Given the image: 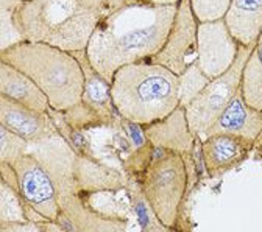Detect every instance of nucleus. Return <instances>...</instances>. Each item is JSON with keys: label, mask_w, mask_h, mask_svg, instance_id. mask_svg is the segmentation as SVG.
Here are the masks:
<instances>
[{"label": "nucleus", "mask_w": 262, "mask_h": 232, "mask_svg": "<svg viewBox=\"0 0 262 232\" xmlns=\"http://www.w3.org/2000/svg\"><path fill=\"white\" fill-rule=\"evenodd\" d=\"M231 0H190L192 13L199 24L222 20Z\"/></svg>", "instance_id": "nucleus-24"}, {"label": "nucleus", "mask_w": 262, "mask_h": 232, "mask_svg": "<svg viewBox=\"0 0 262 232\" xmlns=\"http://www.w3.org/2000/svg\"><path fill=\"white\" fill-rule=\"evenodd\" d=\"M36 212H33L28 204L24 201L20 193L0 181V224L17 223V221H35L39 218Z\"/></svg>", "instance_id": "nucleus-19"}, {"label": "nucleus", "mask_w": 262, "mask_h": 232, "mask_svg": "<svg viewBox=\"0 0 262 232\" xmlns=\"http://www.w3.org/2000/svg\"><path fill=\"white\" fill-rule=\"evenodd\" d=\"M211 78L203 74L196 61L190 62L187 69L178 75V86H180V106L187 108L193 98L199 95L208 84Z\"/></svg>", "instance_id": "nucleus-20"}, {"label": "nucleus", "mask_w": 262, "mask_h": 232, "mask_svg": "<svg viewBox=\"0 0 262 232\" xmlns=\"http://www.w3.org/2000/svg\"><path fill=\"white\" fill-rule=\"evenodd\" d=\"M49 172L59 204L55 224L62 232H123L128 220L119 214H106L92 206L97 193L126 192L125 175L94 156L75 151L61 136L30 145Z\"/></svg>", "instance_id": "nucleus-1"}, {"label": "nucleus", "mask_w": 262, "mask_h": 232, "mask_svg": "<svg viewBox=\"0 0 262 232\" xmlns=\"http://www.w3.org/2000/svg\"><path fill=\"white\" fill-rule=\"evenodd\" d=\"M196 30L199 22L192 13L190 0H181L166 42L147 61L181 75L190 62L196 61Z\"/></svg>", "instance_id": "nucleus-8"}, {"label": "nucleus", "mask_w": 262, "mask_h": 232, "mask_svg": "<svg viewBox=\"0 0 262 232\" xmlns=\"http://www.w3.org/2000/svg\"><path fill=\"white\" fill-rule=\"evenodd\" d=\"M19 2H27V0H19Z\"/></svg>", "instance_id": "nucleus-27"}, {"label": "nucleus", "mask_w": 262, "mask_h": 232, "mask_svg": "<svg viewBox=\"0 0 262 232\" xmlns=\"http://www.w3.org/2000/svg\"><path fill=\"white\" fill-rule=\"evenodd\" d=\"M239 44L229 33L225 20L199 24L196 30V62L211 80L225 74L237 58Z\"/></svg>", "instance_id": "nucleus-10"}, {"label": "nucleus", "mask_w": 262, "mask_h": 232, "mask_svg": "<svg viewBox=\"0 0 262 232\" xmlns=\"http://www.w3.org/2000/svg\"><path fill=\"white\" fill-rule=\"evenodd\" d=\"M0 125L24 137L30 145L59 136L50 112L27 108L4 95H0Z\"/></svg>", "instance_id": "nucleus-11"}, {"label": "nucleus", "mask_w": 262, "mask_h": 232, "mask_svg": "<svg viewBox=\"0 0 262 232\" xmlns=\"http://www.w3.org/2000/svg\"><path fill=\"white\" fill-rule=\"evenodd\" d=\"M111 95L122 119L150 125L166 119L180 106L178 75L148 61L126 64L111 80Z\"/></svg>", "instance_id": "nucleus-5"}, {"label": "nucleus", "mask_w": 262, "mask_h": 232, "mask_svg": "<svg viewBox=\"0 0 262 232\" xmlns=\"http://www.w3.org/2000/svg\"><path fill=\"white\" fill-rule=\"evenodd\" d=\"M28 150L30 144L24 137L14 134L13 131L0 125V162L13 164Z\"/></svg>", "instance_id": "nucleus-23"}, {"label": "nucleus", "mask_w": 262, "mask_h": 232, "mask_svg": "<svg viewBox=\"0 0 262 232\" xmlns=\"http://www.w3.org/2000/svg\"><path fill=\"white\" fill-rule=\"evenodd\" d=\"M59 114L66 123H69L72 128H77L80 131H86V129L98 128V126H108L100 114H97L94 109H91L83 102H80L74 108L64 111V112H59Z\"/></svg>", "instance_id": "nucleus-22"}, {"label": "nucleus", "mask_w": 262, "mask_h": 232, "mask_svg": "<svg viewBox=\"0 0 262 232\" xmlns=\"http://www.w3.org/2000/svg\"><path fill=\"white\" fill-rule=\"evenodd\" d=\"M254 47H239V53L233 65L225 74L211 80L209 84L196 95L186 108V117L190 131L195 136L203 137L214 125L217 117L241 90V80L244 65Z\"/></svg>", "instance_id": "nucleus-7"}, {"label": "nucleus", "mask_w": 262, "mask_h": 232, "mask_svg": "<svg viewBox=\"0 0 262 232\" xmlns=\"http://www.w3.org/2000/svg\"><path fill=\"white\" fill-rule=\"evenodd\" d=\"M119 128L123 131V134H125L131 150L142 148L148 142V139L145 136L144 125H141V123H136V122H131V120H126V119L120 117Z\"/></svg>", "instance_id": "nucleus-25"}, {"label": "nucleus", "mask_w": 262, "mask_h": 232, "mask_svg": "<svg viewBox=\"0 0 262 232\" xmlns=\"http://www.w3.org/2000/svg\"><path fill=\"white\" fill-rule=\"evenodd\" d=\"M19 184V193L28 207L47 221H56L59 215V204L53 181L41 164V160L30 150L11 164Z\"/></svg>", "instance_id": "nucleus-9"}, {"label": "nucleus", "mask_w": 262, "mask_h": 232, "mask_svg": "<svg viewBox=\"0 0 262 232\" xmlns=\"http://www.w3.org/2000/svg\"><path fill=\"white\" fill-rule=\"evenodd\" d=\"M262 131V111H256L250 108L242 98L241 90L234 95V98L225 111L217 117L214 125L206 131V136L211 134H233L241 136L250 141H256Z\"/></svg>", "instance_id": "nucleus-14"}, {"label": "nucleus", "mask_w": 262, "mask_h": 232, "mask_svg": "<svg viewBox=\"0 0 262 232\" xmlns=\"http://www.w3.org/2000/svg\"><path fill=\"white\" fill-rule=\"evenodd\" d=\"M254 150V142L233 134H211L202 141V156L208 178L219 179L236 170Z\"/></svg>", "instance_id": "nucleus-12"}, {"label": "nucleus", "mask_w": 262, "mask_h": 232, "mask_svg": "<svg viewBox=\"0 0 262 232\" xmlns=\"http://www.w3.org/2000/svg\"><path fill=\"white\" fill-rule=\"evenodd\" d=\"M144 129L148 142L155 148H167L184 154H193L196 136L189 128L184 108L178 106L166 119L144 125Z\"/></svg>", "instance_id": "nucleus-13"}, {"label": "nucleus", "mask_w": 262, "mask_h": 232, "mask_svg": "<svg viewBox=\"0 0 262 232\" xmlns=\"http://www.w3.org/2000/svg\"><path fill=\"white\" fill-rule=\"evenodd\" d=\"M223 20L239 45L256 47L262 31V0H231Z\"/></svg>", "instance_id": "nucleus-17"}, {"label": "nucleus", "mask_w": 262, "mask_h": 232, "mask_svg": "<svg viewBox=\"0 0 262 232\" xmlns=\"http://www.w3.org/2000/svg\"><path fill=\"white\" fill-rule=\"evenodd\" d=\"M0 95L41 112L52 111L50 102L42 89L30 77L5 61H0Z\"/></svg>", "instance_id": "nucleus-16"}, {"label": "nucleus", "mask_w": 262, "mask_h": 232, "mask_svg": "<svg viewBox=\"0 0 262 232\" xmlns=\"http://www.w3.org/2000/svg\"><path fill=\"white\" fill-rule=\"evenodd\" d=\"M177 7L151 8L117 2L91 36L86 49L91 65L111 81L122 65L147 61L166 42Z\"/></svg>", "instance_id": "nucleus-2"}, {"label": "nucleus", "mask_w": 262, "mask_h": 232, "mask_svg": "<svg viewBox=\"0 0 262 232\" xmlns=\"http://www.w3.org/2000/svg\"><path fill=\"white\" fill-rule=\"evenodd\" d=\"M0 61L35 81L47 95L53 111L64 112L81 102L84 72L74 53L46 42L19 41L0 50Z\"/></svg>", "instance_id": "nucleus-6"}, {"label": "nucleus", "mask_w": 262, "mask_h": 232, "mask_svg": "<svg viewBox=\"0 0 262 232\" xmlns=\"http://www.w3.org/2000/svg\"><path fill=\"white\" fill-rule=\"evenodd\" d=\"M78 61L81 62V67L84 72V86L81 102L94 109L97 114H100L108 126H116L120 122V115L116 111L111 95V81L106 80L103 75L98 74L92 65L86 55V52L74 53Z\"/></svg>", "instance_id": "nucleus-15"}, {"label": "nucleus", "mask_w": 262, "mask_h": 232, "mask_svg": "<svg viewBox=\"0 0 262 232\" xmlns=\"http://www.w3.org/2000/svg\"><path fill=\"white\" fill-rule=\"evenodd\" d=\"M120 0H27L13 4L20 41L46 42L69 53L86 52L92 33Z\"/></svg>", "instance_id": "nucleus-3"}, {"label": "nucleus", "mask_w": 262, "mask_h": 232, "mask_svg": "<svg viewBox=\"0 0 262 232\" xmlns=\"http://www.w3.org/2000/svg\"><path fill=\"white\" fill-rule=\"evenodd\" d=\"M125 5H135V7H177L181 0H122Z\"/></svg>", "instance_id": "nucleus-26"}, {"label": "nucleus", "mask_w": 262, "mask_h": 232, "mask_svg": "<svg viewBox=\"0 0 262 232\" xmlns=\"http://www.w3.org/2000/svg\"><path fill=\"white\" fill-rule=\"evenodd\" d=\"M193 154L155 148L145 167L128 182L138 187L169 230H181L190 196L200 181Z\"/></svg>", "instance_id": "nucleus-4"}, {"label": "nucleus", "mask_w": 262, "mask_h": 232, "mask_svg": "<svg viewBox=\"0 0 262 232\" xmlns=\"http://www.w3.org/2000/svg\"><path fill=\"white\" fill-rule=\"evenodd\" d=\"M241 94L244 102L250 108L262 111V61L256 47L253 49L244 65Z\"/></svg>", "instance_id": "nucleus-18"}, {"label": "nucleus", "mask_w": 262, "mask_h": 232, "mask_svg": "<svg viewBox=\"0 0 262 232\" xmlns=\"http://www.w3.org/2000/svg\"><path fill=\"white\" fill-rule=\"evenodd\" d=\"M126 192L129 195L131 209H133V212L136 215V221H138L141 230H144V232H162V230H169L166 226L161 223V220L155 214L153 207L150 206V203L145 200V196L142 195V192L138 187L129 184V187H128Z\"/></svg>", "instance_id": "nucleus-21"}]
</instances>
